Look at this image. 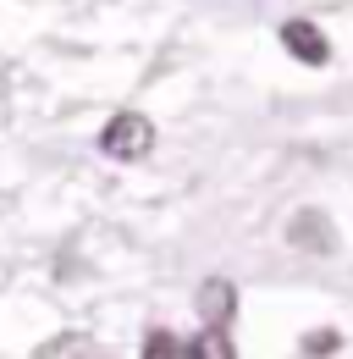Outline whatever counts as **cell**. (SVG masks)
<instances>
[{
    "instance_id": "5",
    "label": "cell",
    "mask_w": 353,
    "mask_h": 359,
    "mask_svg": "<svg viewBox=\"0 0 353 359\" xmlns=\"http://www.w3.org/2000/svg\"><path fill=\"white\" fill-rule=\"evenodd\" d=\"M182 359H237V343L226 326H199L188 343H182Z\"/></svg>"
},
{
    "instance_id": "7",
    "label": "cell",
    "mask_w": 353,
    "mask_h": 359,
    "mask_svg": "<svg viewBox=\"0 0 353 359\" xmlns=\"http://www.w3.org/2000/svg\"><path fill=\"white\" fill-rule=\"evenodd\" d=\"M138 359H182V343H176L166 326H149V332H144V348H138Z\"/></svg>"
},
{
    "instance_id": "1",
    "label": "cell",
    "mask_w": 353,
    "mask_h": 359,
    "mask_svg": "<svg viewBox=\"0 0 353 359\" xmlns=\"http://www.w3.org/2000/svg\"><path fill=\"white\" fill-rule=\"evenodd\" d=\"M99 149H105L111 161L132 166V161H144V155L155 149V122H149L144 111H122V116H111V122L99 128Z\"/></svg>"
},
{
    "instance_id": "2",
    "label": "cell",
    "mask_w": 353,
    "mask_h": 359,
    "mask_svg": "<svg viewBox=\"0 0 353 359\" xmlns=\"http://www.w3.org/2000/svg\"><path fill=\"white\" fill-rule=\"evenodd\" d=\"M282 45H287L293 61H304V67H326V61H331V39H326L309 17H287V22H282Z\"/></svg>"
},
{
    "instance_id": "3",
    "label": "cell",
    "mask_w": 353,
    "mask_h": 359,
    "mask_svg": "<svg viewBox=\"0 0 353 359\" xmlns=\"http://www.w3.org/2000/svg\"><path fill=\"white\" fill-rule=\"evenodd\" d=\"M287 243L304 249V255H331V249H337V226H331L326 210H298V216L287 222Z\"/></svg>"
},
{
    "instance_id": "6",
    "label": "cell",
    "mask_w": 353,
    "mask_h": 359,
    "mask_svg": "<svg viewBox=\"0 0 353 359\" xmlns=\"http://www.w3.org/2000/svg\"><path fill=\"white\" fill-rule=\"evenodd\" d=\"M34 359H94V337H83V332H61V337L39 343V354H34Z\"/></svg>"
},
{
    "instance_id": "8",
    "label": "cell",
    "mask_w": 353,
    "mask_h": 359,
    "mask_svg": "<svg viewBox=\"0 0 353 359\" xmlns=\"http://www.w3.org/2000/svg\"><path fill=\"white\" fill-rule=\"evenodd\" d=\"M342 348V332H331V326H314V332H304V359H326Z\"/></svg>"
},
{
    "instance_id": "4",
    "label": "cell",
    "mask_w": 353,
    "mask_h": 359,
    "mask_svg": "<svg viewBox=\"0 0 353 359\" xmlns=\"http://www.w3.org/2000/svg\"><path fill=\"white\" fill-rule=\"evenodd\" d=\"M232 315H237V287L226 276L199 282V320L205 326H232Z\"/></svg>"
}]
</instances>
